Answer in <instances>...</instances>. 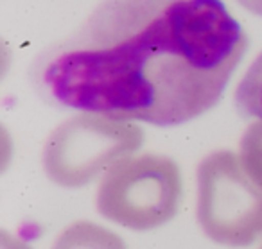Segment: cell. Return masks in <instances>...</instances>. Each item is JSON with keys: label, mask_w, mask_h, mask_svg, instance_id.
<instances>
[{"label": "cell", "mask_w": 262, "mask_h": 249, "mask_svg": "<svg viewBox=\"0 0 262 249\" xmlns=\"http://www.w3.org/2000/svg\"><path fill=\"white\" fill-rule=\"evenodd\" d=\"M246 47L223 0H101L29 77L52 106L171 127L221 101Z\"/></svg>", "instance_id": "obj_1"}, {"label": "cell", "mask_w": 262, "mask_h": 249, "mask_svg": "<svg viewBox=\"0 0 262 249\" xmlns=\"http://www.w3.org/2000/svg\"><path fill=\"white\" fill-rule=\"evenodd\" d=\"M182 177L172 160L144 154L110 167L97 188L95 206L110 222L126 230L149 231L178 213Z\"/></svg>", "instance_id": "obj_2"}, {"label": "cell", "mask_w": 262, "mask_h": 249, "mask_svg": "<svg viewBox=\"0 0 262 249\" xmlns=\"http://www.w3.org/2000/svg\"><path fill=\"white\" fill-rule=\"evenodd\" d=\"M196 219L212 242L228 247L262 237V187L233 152H214L198 167Z\"/></svg>", "instance_id": "obj_3"}, {"label": "cell", "mask_w": 262, "mask_h": 249, "mask_svg": "<svg viewBox=\"0 0 262 249\" xmlns=\"http://www.w3.org/2000/svg\"><path fill=\"white\" fill-rule=\"evenodd\" d=\"M142 131L129 122L92 115L76 117L56 127L43 151V169L56 185L79 188L117 158L135 151Z\"/></svg>", "instance_id": "obj_4"}, {"label": "cell", "mask_w": 262, "mask_h": 249, "mask_svg": "<svg viewBox=\"0 0 262 249\" xmlns=\"http://www.w3.org/2000/svg\"><path fill=\"white\" fill-rule=\"evenodd\" d=\"M51 249H127L124 240L108 228L92 220L72 222L54 238Z\"/></svg>", "instance_id": "obj_5"}, {"label": "cell", "mask_w": 262, "mask_h": 249, "mask_svg": "<svg viewBox=\"0 0 262 249\" xmlns=\"http://www.w3.org/2000/svg\"><path fill=\"white\" fill-rule=\"evenodd\" d=\"M235 108L246 119L262 122V52L248 66L237 84Z\"/></svg>", "instance_id": "obj_6"}, {"label": "cell", "mask_w": 262, "mask_h": 249, "mask_svg": "<svg viewBox=\"0 0 262 249\" xmlns=\"http://www.w3.org/2000/svg\"><path fill=\"white\" fill-rule=\"evenodd\" d=\"M243 160L244 169L262 187V122L250 127L243 138Z\"/></svg>", "instance_id": "obj_7"}, {"label": "cell", "mask_w": 262, "mask_h": 249, "mask_svg": "<svg viewBox=\"0 0 262 249\" xmlns=\"http://www.w3.org/2000/svg\"><path fill=\"white\" fill-rule=\"evenodd\" d=\"M239 6H243L246 11H250L251 15L260 16L262 18V0H237Z\"/></svg>", "instance_id": "obj_8"}, {"label": "cell", "mask_w": 262, "mask_h": 249, "mask_svg": "<svg viewBox=\"0 0 262 249\" xmlns=\"http://www.w3.org/2000/svg\"><path fill=\"white\" fill-rule=\"evenodd\" d=\"M258 249H262V245H260V247H258Z\"/></svg>", "instance_id": "obj_9"}]
</instances>
